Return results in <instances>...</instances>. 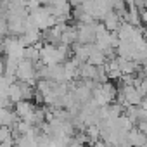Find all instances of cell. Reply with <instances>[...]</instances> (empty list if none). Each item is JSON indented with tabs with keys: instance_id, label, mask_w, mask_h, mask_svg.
<instances>
[{
	"instance_id": "6da1fadb",
	"label": "cell",
	"mask_w": 147,
	"mask_h": 147,
	"mask_svg": "<svg viewBox=\"0 0 147 147\" xmlns=\"http://www.w3.org/2000/svg\"><path fill=\"white\" fill-rule=\"evenodd\" d=\"M116 99H118V87L114 83H111V82L100 83L94 90V102L99 107H106L111 102H114Z\"/></svg>"
},
{
	"instance_id": "7a4b0ae2",
	"label": "cell",
	"mask_w": 147,
	"mask_h": 147,
	"mask_svg": "<svg viewBox=\"0 0 147 147\" xmlns=\"http://www.w3.org/2000/svg\"><path fill=\"white\" fill-rule=\"evenodd\" d=\"M30 16H31V19H33V23H35L42 31H45V30H49V28H52V26L57 24L55 16L50 12V9H49L47 5H42L40 9L33 11Z\"/></svg>"
},
{
	"instance_id": "3957f363",
	"label": "cell",
	"mask_w": 147,
	"mask_h": 147,
	"mask_svg": "<svg viewBox=\"0 0 147 147\" xmlns=\"http://www.w3.org/2000/svg\"><path fill=\"white\" fill-rule=\"evenodd\" d=\"M35 80H38V67L36 62L30 61V59H21L19 66H18V82H28L33 83Z\"/></svg>"
},
{
	"instance_id": "277c9868",
	"label": "cell",
	"mask_w": 147,
	"mask_h": 147,
	"mask_svg": "<svg viewBox=\"0 0 147 147\" xmlns=\"http://www.w3.org/2000/svg\"><path fill=\"white\" fill-rule=\"evenodd\" d=\"M95 26L97 23H90V24H83V23H76L78 28V42L80 43H95Z\"/></svg>"
},
{
	"instance_id": "5b68a950",
	"label": "cell",
	"mask_w": 147,
	"mask_h": 147,
	"mask_svg": "<svg viewBox=\"0 0 147 147\" xmlns=\"http://www.w3.org/2000/svg\"><path fill=\"white\" fill-rule=\"evenodd\" d=\"M67 24H55L49 30L43 31V36H42V42L43 43H50V45H61V40H62V33L66 30Z\"/></svg>"
},
{
	"instance_id": "8992f818",
	"label": "cell",
	"mask_w": 147,
	"mask_h": 147,
	"mask_svg": "<svg viewBox=\"0 0 147 147\" xmlns=\"http://www.w3.org/2000/svg\"><path fill=\"white\" fill-rule=\"evenodd\" d=\"M36 106L38 104H35L31 100H21V102H18L14 106V109H16L19 119H24V121H30L31 123V118H33V114L36 111Z\"/></svg>"
},
{
	"instance_id": "52a82bcc",
	"label": "cell",
	"mask_w": 147,
	"mask_h": 147,
	"mask_svg": "<svg viewBox=\"0 0 147 147\" xmlns=\"http://www.w3.org/2000/svg\"><path fill=\"white\" fill-rule=\"evenodd\" d=\"M90 47H92V43L88 45V43H80V42H76L75 45L71 47V55L75 57L80 64H83V62H88V57H90Z\"/></svg>"
},
{
	"instance_id": "ba28073f",
	"label": "cell",
	"mask_w": 147,
	"mask_h": 147,
	"mask_svg": "<svg viewBox=\"0 0 147 147\" xmlns=\"http://www.w3.org/2000/svg\"><path fill=\"white\" fill-rule=\"evenodd\" d=\"M102 23H104V26H106L109 31L116 33V31L119 30V26L123 24V18H121V14H119V12H116V11H111L109 14H106V16H104Z\"/></svg>"
},
{
	"instance_id": "9c48e42d",
	"label": "cell",
	"mask_w": 147,
	"mask_h": 147,
	"mask_svg": "<svg viewBox=\"0 0 147 147\" xmlns=\"http://www.w3.org/2000/svg\"><path fill=\"white\" fill-rule=\"evenodd\" d=\"M128 144L131 147H144L147 144V135L138 128V126H133L130 131H128Z\"/></svg>"
},
{
	"instance_id": "30bf717a",
	"label": "cell",
	"mask_w": 147,
	"mask_h": 147,
	"mask_svg": "<svg viewBox=\"0 0 147 147\" xmlns=\"http://www.w3.org/2000/svg\"><path fill=\"white\" fill-rule=\"evenodd\" d=\"M88 62H90V64H94V66H104V64L107 62V54H106L102 49H99L95 43H92V47H90V57H88Z\"/></svg>"
},
{
	"instance_id": "8fae6325",
	"label": "cell",
	"mask_w": 147,
	"mask_h": 147,
	"mask_svg": "<svg viewBox=\"0 0 147 147\" xmlns=\"http://www.w3.org/2000/svg\"><path fill=\"white\" fill-rule=\"evenodd\" d=\"M19 121V116L16 113V109H11V107H2V116H0V123L2 126H11L14 128Z\"/></svg>"
},
{
	"instance_id": "7c38bea8",
	"label": "cell",
	"mask_w": 147,
	"mask_h": 147,
	"mask_svg": "<svg viewBox=\"0 0 147 147\" xmlns=\"http://www.w3.org/2000/svg\"><path fill=\"white\" fill-rule=\"evenodd\" d=\"M99 67H100V66H94V64H90V62H83V64L80 66V78H82V80H94V82H97Z\"/></svg>"
},
{
	"instance_id": "4fadbf2b",
	"label": "cell",
	"mask_w": 147,
	"mask_h": 147,
	"mask_svg": "<svg viewBox=\"0 0 147 147\" xmlns=\"http://www.w3.org/2000/svg\"><path fill=\"white\" fill-rule=\"evenodd\" d=\"M80 62L75 59V57H71L64 62V67H66V75H67V82H75L76 78H80Z\"/></svg>"
},
{
	"instance_id": "5bb4252c",
	"label": "cell",
	"mask_w": 147,
	"mask_h": 147,
	"mask_svg": "<svg viewBox=\"0 0 147 147\" xmlns=\"http://www.w3.org/2000/svg\"><path fill=\"white\" fill-rule=\"evenodd\" d=\"M78 42V28L76 26H66V30H64V33H62V40H61V43L62 45H67V47H73Z\"/></svg>"
},
{
	"instance_id": "9a60e30c",
	"label": "cell",
	"mask_w": 147,
	"mask_h": 147,
	"mask_svg": "<svg viewBox=\"0 0 147 147\" xmlns=\"http://www.w3.org/2000/svg\"><path fill=\"white\" fill-rule=\"evenodd\" d=\"M9 97H11V100L14 102V106H16L18 102H21V100H24V99H23V90H21V82H14V83L11 85V88H9Z\"/></svg>"
},
{
	"instance_id": "2e32d148",
	"label": "cell",
	"mask_w": 147,
	"mask_h": 147,
	"mask_svg": "<svg viewBox=\"0 0 147 147\" xmlns=\"http://www.w3.org/2000/svg\"><path fill=\"white\" fill-rule=\"evenodd\" d=\"M138 88L142 90V94H144V97H145V95H147V76L142 78V83L138 85Z\"/></svg>"
},
{
	"instance_id": "e0dca14e",
	"label": "cell",
	"mask_w": 147,
	"mask_h": 147,
	"mask_svg": "<svg viewBox=\"0 0 147 147\" xmlns=\"http://www.w3.org/2000/svg\"><path fill=\"white\" fill-rule=\"evenodd\" d=\"M28 2L30 0H9L11 5H23V7H28Z\"/></svg>"
},
{
	"instance_id": "ac0fdd59",
	"label": "cell",
	"mask_w": 147,
	"mask_h": 147,
	"mask_svg": "<svg viewBox=\"0 0 147 147\" xmlns=\"http://www.w3.org/2000/svg\"><path fill=\"white\" fill-rule=\"evenodd\" d=\"M140 18H142V24H144V26H147V7L140 11Z\"/></svg>"
},
{
	"instance_id": "d6986e66",
	"label": "cell",
	"mask_w": 147,
	"mask_h": 147,
	"mask_svg": "<svg viewBox=\"0 0 147 147\" xmlns=\"http://www.w3.org/2000/svg\"><path fill=\"white\" fill-rule=\"evenodd\" d=\"M69 4L73 5V9H76V7H80L83 4V0H69Z\"/></svg>"
},
{
	"instance_id": "ffe728a7",
	"label": "cell",
	"mask_w": 147,
	"mask_h": 147,
	"mask_svg": "<svg viewBox=\"0 0 147 147\" xmlns=\"http://www.w3.org/2000/svg\"><path fill=\"white\" fill-rule=\"evenodd\" d=\"M138 128L147 135V121H140V123H138Z\"/></svg>"
},
{
	"instance_id": "44dd1931",
	"label": "cell",
	"mask_w": 147,
	"mask_h": 147,
	"mask_svg": "<svg viewBox=\"0 0 147 147\" xmlns=\"http://www.w3.org/2000/svg\"><path fill=\"white\" fill-rule=\"evenodd\" d=\"M69 147H85V144H82V142H78V140L73 138V142L69 144Z\"/></svg>"
},
{
	"instance_id": "7402d4cb",
	"label": "cell",
	"mask_w": 147,
	"mask_h": 147,
	"mask_svg": "<svg viewBox=\"0 0 147 147\" xmlns=\"http://www.w3.org/2000/svg\"><path fill=\"white\" fill-rule=\"evenodd\" d=\"M140 106H142V107H144V109L147 111V95L144 97V100H142V104H140Z\"/></svg>"
},
{
	"instance_id": "603a6c76",
	"label": "cell",
	"mask_w": 147,
	"mask_h": 147,
	"mask_svg": "<svg viewBox=\"0 0 147 147\" xmlns=\"http://www.w3.org/2000/svg\"><path fill=\"white\" fill-rule=\"evenodd\" d=\"M2 147H16L14 144H2Z\"/></svg>"
},
{
	"instance_id": "cb8c5ba5",
	"label": "cell",
	"mask_w": 147,
	"mask_h": 147,
	"mask_svg": "<svg viewBox=\"0 0 147 147\" xmlns=\"http://www.w3.org/2000/svg\"><path fill=\"white\" fill-rule=\"evenodd\" d=\"M40 2H42V5H49V2H50V0H40Z\"/></svg>"
},
{
	"instance_id": "d4e9b609",
	"label": "cell",
	"mask_w": 147,
	"mask_h": 147,
	"mask_svg": "<svg viewBox=\"0 0 147 147\" xmlns=\"http://www.w3.org/2000/svg\"><path fill=\"white\" fill-rule=\"evenodd\" d=\"M145 38H147V26H145Z\"/></svg>"
},
{
	"instance_id": "484cf974",
	"label": "cell",
	"mask_w": 147,
	"mask_h": 147,
	"mask_svg": "<svg viewBox=\"0 0 147 147\" xmlns=\"http://www.w3.org/2000/svg\"><path fill=\"white\" fill-rule=\"evenodd\" d=\"M144 4H145V7H147V0H144Z\"/></svg>"
}]
</instances>
